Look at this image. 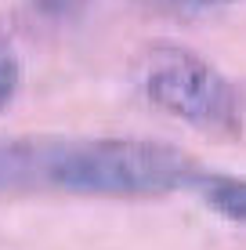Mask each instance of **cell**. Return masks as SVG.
Returning a JSON list of instances; mask_svg holds the SVG:
<instances>
[{"instance_id": "cell-1", "label": "cell", "mask_w": 246, "mask_h": 250, "mask_svg": "<svg viewBox=\"0 0 246 250\" xmlns=\"http://www.w3.org/2000/svg\"><path fill=\"white\" fill-rule=\"evenodd\" d=\"M185 149L152 138H15L0 142V192L55 188L91 200H156L196 182Z\"/></svg>"}, {"instance_id": "cell-2", "label": "cell", "mask_w": 246, "mask_h": 250, "mask_svg": "<svg viewBox=\"0 0 246 250\" xmlns=\"http://www.w3.org/2000/svg\"><path fill=\"white\" fill-rule=\"evenodd\" d=\"M141 91L156 109L210 138L243 134V102L228 76L181 44H152L141 55Z\"/></svg>"}, {"instance_id": "cell-3", "label": "cell", "mask_w": 246, "mask_h": 250, "mask_svg": "<svg viewBox=\"0 0 246 250\" xmlns=\"http://www.w3.org/2000/svg\"><path fill=\"white\" fill-rule=\"evenodd\" d=\"M192 188L203 196V203L225 221L246 225V178L239 174H217V170H199Z\"/></svg>"}, {"instance_id": "cell-4", "label": "cell", "mask_w": 246, "mask_h": 250, "mask_svg": "<svg viewBox=\"0 0 246 250\" xmlns=\"http://www.w3.org/2000/svg\"><path fill=\"white\" fill-rule=\"evenodd\" d=\"M19 83H22V69H19V55L15 47L0 37V113L15 102L19 94Z\"/></svg>"}, {"instance_id": "cell-5", "label": "cell", "mask_w": 246, "mask_h": 250, "mask_svg": "<svg viewBox=\"0 0 246 250\" xmlns=\"http://www.w3.org/2000/svg\"><path fill=\"white\" fill-rule=\"evenodd\" d=\"M37 4L40 15H47V19H69V15H76L87 0H33Z\"/></svg>"}, {"instance_id": "cell-6", "label": "cell", "mask_w": 246, "mask_h": 250, "mask_svg": "<svg viewBox=\"0 0 246 250\" xmlns=\"http://www.w3.org/2000/svg\"><path fill=\"white\" fill-rule=\"evenodd\" d=\"M189 4H203V7H217V4H235V0H189Z\"/></svg>"}]
</instances>
